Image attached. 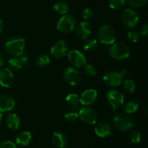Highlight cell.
Segmentation results:
<instances>
[{"label": "cell", "mask_w": 148, "mask_h": 148, "mask_svg": "<svg viewBox=\"0 0 148 148\" xmlns=\"http://www.w3.org/2000/svg\"><path fill=\"white\" fill-rule=\"evenodd\" d=\"M25 41L20 36H12L7 41L5 44V50L12 57H20L24 52Z\"/></svg>", "instance_id": "obj_1"}, {"label": "cell", "mask_w": 148, "mask_h": 148, "mask_svg": "<svg viewBox=\"0 0 148 148\" xmlns=\"http://www.w3.org/2000/svg\"><path fill=\"white\" fill-rule=\"evenodd\" d=\"M109 55L116 60H125L131 54V50L127 44L124 42H116L109 48Z\"/></svg>", "instance_id": "obj_2"}, {"label": "cell", "mask_w": 148, "mask_h": 148, "mask_svg": "<svg viewBox=\"0 0 148 148\" xmlns=\"http://www.w3.org/2000/svg\"><path fill=\"white\" fill-rule=\"evenodd\" d=\"M116 33L114 28L110 25H103L98 32V40L105 45H111L115 43Z\"/></svg>", "instance_id": "obj_3"}, {"label": "cell", "mask_w": 148, "mask_h": 148, "mask_svg": "<svg viewBox=\"0 0 148 148\" xmlns=\"http://www.w3.org/2000/svg\"><path fill=\"white\" fill-rule=\"evenodd\" d=\"M114 125L116 129L121 132H127L134 126L132 118L126 113H119L114 118Z\"/></svg>", "instance_id": "obj_4"}, {"label": "cell", "mask_w": 148, "mask_h": 148, "mask_svg": "<svg viewBox=\"0 0 148 148\" xmlns=\"http://www.w3.org/2000/svg\"><path fill=\"white\" fill-rule=\"evenodd\" d=\"M128 73L127 70H122L121 71H108L103 77V81L106 85L110 87H118L121 84L123 78L125 75Z\"/></svg>", "instance_id": "obj_5"}, {"label": "cell", "mask_w": 148, "mask_h": 148, "mask_svg": "<svg viewBox=\"0 0 148 148\" xmlns=\"http://www.w3.org/2000/svg\"><path fill=\"white\" fill-rule=\"evenodd\" d=\"M76 26V20L70 15H64L58 21L56 28L62 33H69L73 31Z\"/></svg>", "instance_id": "obj_6"}, {"label": "cell", "mask_w": 148, "mask_h": 148, "mask_svg": "<svg viewBox=\"0 0 148 148\" xmlns=\"http://www.w3.org/2000/svg\"><path fill=\"white\" fill-rule=\"evenodd\" d=\"M121 20L127 28H134L138 24L140 17L136 11L132 9H126L121 15Z\"/></svg>", "instance_id": "obj_7"}, {"label": "cell", "mask_w": 148, "mask_h": 148, "mask_svg": "<svg viewBox=\"0 0 148 148\" xmlns=\"http://www.w3.org/2000/svg\"><path fill=\"white\" fill-rule=\"evenodd\" d=\"M79 118L83 123L87 125H94L98 121V114L92 107L85 106L79 109Z\"/></svg>", "instance_id": "obj_8"}, {"label": "cell", "mask_w": 148, "mask_h": 148, "mask_svg": "<svg viewBox=\"0 0 148 148\" xmlns=\"http://www.w3.org/2000/svg\"><path fill=\"white\" fill-rule=\"evenodd\" d=\"M106 98L109 104L112 107V110L114 112H115L119 107L122 106L124 104V94L119 90H109L106 94Z\"/></svg>", "instance_id": "obj_9"}, {"label": "cell", "mask_w": 148, "mask_h": 148, "mask_svg": "<svg viewBox=\"0 0 148 148\" xmlns=\"http://www.w3.org/2000/svg\"><path fill=\"white\" fill-rule=\"evenodd\" d=\"M68 59L72 66L75 68H83L87 62L85 55L77 49H72L68 52Z\"/></svg>", "instance_id": "obj_10"}, {"label": "cell", "mask_w": 148, "mask_h": 148, "mask_svg": "<svg viewBox=\"0 0 148 148\" xmlns=\"http://www.w3.org/2000/svg\"><path fill=\"white\" fill-rule=\"evenodd\" d=\"M63 78L66 84L75 86L79 83L80 73L77 68L72 66L67 67L64 71Z\"/></svg>", "instance_id": "obj_11"}, {"label": "cell", "mask_w": 148, "mask_h": 148, "mask_svg": "<svg viewBox=\"0 0 148 148\" xmlns=\"http://www.w3.org/2000/svg\"><path fill=\"white\" fill-rule=\"evenodd\" d=\"M69 46L67 43L64 40L58 41L51 48V55L56 59H62L67 54Z\"/></svg>", "instance_id": "obj_12"}, {"label": "cell", "mask_w": 148, "mask_h": 148, "mask_svg": "<svg viewBox=\"0 0 148 148\" xmlns=\"http://www.w3.org/2000/svg\"><path fill=\"white\" fill-rule=\"evenodd\" d=\"M14 75L10 68L0 69V85L4 88H10L14 83Z\"/></svg>", "instance_id": "obj_13"}, {"label": "cell", "mask_w": 148, "mask_h": 148, "mask_svg": "<svg viewBox=\"0 0 148 148\" xmlns=\"http://www.w3.org/2000/svg\"><path fill=\"white\" fill-rule=\"evenodd\" d=\"M15 106V100L12 96L8 94H1L0 96V112L8 113L12 111Z\"/></svg>", "instance_id": "obj_14"}, {"label": "cell", "mask_w": 148, "mask_h": 148, "mask_svg": "<svg viewBox=\"0 0 148 148\" xmlns=\"http://www.w3.org/2000/svg\"><path fill=\"white\" fill-rule=\"evenodd\" d=\"M98 97V91L94 89H88L84 91L79 97L81 104L84 106H90L93 104Z\"/></svg>", "instance_id": "obj_15"}, {"label": "cell", "mask_w": 148, "mask_h": 148, "mask_svg": "<svg viewBox=\"0 0 148 148\" xmlns=\"http://www.w3.org/2000/svg\"><path fill=\"white\" fill-rule=\"evenodd\" d=\"M75 33L80 39H86L92 31L91 25L88 21H82L75 26Z\"/></svg>", "instance_id": "obj_16"}, {"label": "cell", "mask_w": 148, "mask_h": 148, "mask_svg": "<svg viewBox=\"0 0 148 148\" xmlns=\"http://www.w3.org/2000/svg\"><path fill=\"white\" fill-rule=\"evenodd\" d=\"M95 133L98 136L106 138L112 133V128L111 125L106 121L99 122L95 127Z\"/></svg>", "instance_id": "obj_17"}, {"label": "cell", "mask_w": 148, "mask_h": 148, "mask_svg": "<svg viewBox=\"0 0 148 148\" xmlns=\"http://www.w3.org/2000/svg\"><path fill=\"white\" fill-rule=\"evenodd\" d=\"M66 102L71 111H79L81 108V102L79 97L76 94H69L66 97Z\"/></svg>", "instance_id": "obj_18"}, {"label": "cell", "mask_w": 148, "mask_h": 148, "mask_svg": "<svg viewBox=\"0 0 148 148\" xmlns=\"http://www.w3.org/2000/svg\"><path fill=\"white\" fill-rule=\"evenodd\" d=\"M53 143L58 148H64L68 143V139L66 135L62 131H55L52 135Z\"/></svg>", "instance_id": "obj_19"}, {"label": "cell", "mask_w": 148, "mask_h": 148, "mask_svg": "<svg viewBox=\"0 0 148 148\" xmlns=\"http://www.w3.org/2000/svg\"><path fill=\"white\" fill-rule=\"evenodd\" d=\"M6 124L10 129L17 130L20 125V118L16 113H10L6 118Z\"/></svg>", "instance_id": "obj_20"}, {"label": "cell", "mask_w": 148, "mask_h": 148, "mask_svg": "<svg viewBox=\"0 0 148 148\" xmlns=\"http://www.w3.org/2000/svg\"><path fill=\"white\" fill-rule=\"evenodd\" d=\"M32 140V134L28 131H25L19 133L16 138V144L19 146L26 147Z\"/></svg>", "instance_id": "obj_21"}, {"label": "cell", "mask_w": 148, "mask_h": 148, "mask_svg": "<svg viewBox=\"0 0 148 148\" xmlns=\"http://www.w3.org/2000/svg\"><path fill=\"white\" fill-rule=\"evenodd\" d=\"M53 10L59 15H66L69 12V6L62 1H58L53 4Z\"/></svg>", "instance_id": "obj_22"}, {"label": "cell", "mask_w": 148, "mask_h": 148, "mask_svg": "<svg viewBox=\"0 0 148 148\" xmlns=\"http://www.w3.org/2000/svg\"><path fill=\"white\" fill-rule=\"evenodd\" d=\"M139 108L138 103L134 101H130L123 105L122 110L126 114L134 113Z\"/></svg>", "instance_id": "obj_23"}, {"label": "cell", "mask_w": 148, "mask_h": 148, "mask_svg": "<svg viewBox=\"0 0 148 148\" xmlns=\"http://www.w3.org/2000/svg\"><path fill=\"white\" fill-rule=\"evenodd\" d=\"M98 41L95 39H88L83 44V49L88 52H92L97 49Z\"/></svg>", "instance_id": "obj_24"}, {"label": "cell", "mask_w": 148, "mask_h": 148, "mask_svg": "<svg viewBox=\"0 0 148 148\" xmlns=\"http://www.w3.org/2000/svg\"><path fill=\"white\" fill-rule=\"evenodd\" d=\"M8 64L10 65V70H14V71H19L23 68V64L21 60L18 57H12L10 58L8 60Z\"/></svg>", "instance_id": "obj_25"}, {"label": "cell", "mask_w": 148, "mask_h": 148, "mask_svg": "<svg viewBox=\"0 0 148 148\" xmlns=\"http://www.w3.org/2000/svg\"><path fill=\"white\" fill-rule=\"evenodd\" d=\"M122 87L124 91L129 94H132L135 90V84L132 79H126L124 81H122Z\"/></svg>", "instance_id": "obj_26"}, {"label": "cell", "mask_w": 148, "mask_h": 148, "mask_svg": "<svg viewBox=\"0 0 148 148\" xmlns=\"http://www.w3.org/2000/svg\"><path fill=\"white\" fill-rule=\"evenodd\" d=\"M50 61L51 59L49 55L43 54V55H39L36 58V64L39 67H45L50 63Z\"/></svg>", "instance_id": "obj_27"}, {"label": "cell", "mask_w": 148, "mask_h": 148, "mask_svg": "<svg viewBox=\"0 0 148 148\" xmlns=\"http://www.w3.org/2000/svg\"><path fill=\"white\" fill-rule=\"evenodd\" d=\"M108 4L111 9L118 10L124 7L126 4V0H109Z\"/></svg>", "instance_id": "obj_28"}, {"label": "cell", "mask_w": 148, "mask_h": 148, "mask_svg": "<svg viewBox=\"0 0 148 148\" xmlns=\"http://www.w3.org/2000/svg\"><path fill=\"white\" fill-rule=\"evenodd\" d=\"M85 73L89 76H95L97 75V70L94 65L91 64H85L84 66Z\"/></svg>", "instance_id": "obj_29"}, {"label": "cell", "mask_w": 148, "mask_h": 148, "mask_svg": "<svg viewBox=\"0 0 148 148\" xmlns=\"http://www.w3.org/2000/svg\"><path fill=\"white\" fill-rule=\"evenodd\" d=\"M130 140L132 143L134 144H137L139 142H140L142 139V136H141V133H140V131H132L131 133L130 134Z\"/></svg>", "instance_id": "obj_30"}, {"label": "cell", "mask_w": 148, "mask_h": 148, "mask_svg": "<svg viewBox=\"0 0 148 148\" xmlns=\"http://www.w3.org/2000/svg\"><path fill=\"white\" fill-rule=\"evenodd\" d=\"M131 7L134 8H141L145 5L147 0H126Z\"/></svg>", "instance_id": "obj_31"}, {"label": "cell", "mask_w": 148, "mask_h": 148, "mask_svg": "<svg viewBox=\"0 0 148 148\" xmlns=\"http://www.w3.org/2000/svg\"><path fill=\"white\" fill-rule=\"evenodd\" d=\"M79 118L78 112L69 111L64 115V118L69 122H75Z\"/></svg>", "instance_id": "obj_32"}, {"label": "cell", "mask_w": 148, "mask_h": 148, "mask_svg": "<svg viewBox=\"0 0 148 148\" xmlns=\"http://www.w3.org/2000/svg\"><path fill=\"white\" fill-rule=\"evenodd\" d=\"M127 37H128V39L130 41L133 42V43H136L138 41L139 38H140V34L136 30H131L127 33Z\"/></svg>", "instance_id": "obj_33"}, {"label": "cell", "mask_w": 148, "mask_h": 148, "mask_svg": "<svg viewBox=\"0 0 148 148\" xmlns=\"http://www.w3.org/2000/svg\"><path fill=\"white\" fill-rule=\"evenodd\" d=\"M0 148H17V145L12 141H3L0 142Z\"/></svg>", "instance_id": "obj_34"}, {"label": "cell", "mask_w": 148, "mask_h": 148, "mask_svg": "<svg viewBox=\"0 0 148 148\" xmlns=\"http://www.w3.org/2000/svg\"><path fill=\"white\" fill-rule=\"evenodd\" d=\"M82 17H83V19H85V20H90L92 16V10H91L90 8H89V7L85 8L83 10V11H82Z\"/></svg>", "instance_id": "obj_35"}, {"label": "cell", "mask_w": 148, "mask_h": 148, "mask_svg": "<svg viewBox=\"0 0 148 148\" xmlns=\"http://www.w3.org/2000/svg\"><path fill=\"white\" fill-rule=\"evenodd\" d=\"M20 59L21 60L22 64H23V66H27L30 62V57H29L28 55L24 53V52L20 56Z\"/></svg>", "instance_id": "obj_36"}, {"label": "cell", "mask_w": 148, "mask_h": 148, "mask_svg": "<svg viewBox=\"0 0 148 148\" xmlns=\"http://www.w3.org/2000/svg\"><path fill=\"white\" fill-rule=\"evenodd\" d=\"M148 33V24L145 23L142 26L141 29H140V34L142 36H147Z\"/></svg>", "instance_id": "obj_37"}, {"label": "cell", "mask_w": 148, "mask_h": 148, "mask_svg": "<svg viewBox=\"0 0 148 148\" xmlns=\"http://www.w3.org/2000/svg\"><path fill=\"white\" fill-rule=\"evenodd\" d=\"M5 60V56L2 53H0V68L4 65Z\"/></svg>", "instance_id": "obj_38"}, {"label": "cell", "mask_w": 148, "mask_h": 148, "mask_svg": "<svg viewBox=\"0 0 148 148\" xmlns=\"http://www.w3.org/2000/svg\"><path fill=\"white\" fill-rule=\"evenodd\" d=\"M3 29H4V23H3L2 20H0V33L2 32Z\"/></svg>", "instance_id": "obj_39"}, {"label": "cell", "mask_w": 148, "mask_h": 148, "mask_svg": "<svg viewBox=\"0 0 148 148\" xmlns=\"http://www.w3.org/2000/svg\"><path fill=\"white\" fill-rule=\"evenodd\" d=\"M2 118H3V113L0 112V123H1V120H2Z\"/></svg>", "instance_id": "obj_40"}, {"label": "cell", "mask_w": 148, "mask_h": 148, "mask_svg": "<svg viewBox=\"0 0 148 148\" xmlns=\"http://www.w3.org/2000/svg\"><path fill=\"white\" fill-rule=\"evenodd\" d=\"M23 148H25V147H23Z\"/></svg>", "instance_id": "obj_41"}]
</instances>
